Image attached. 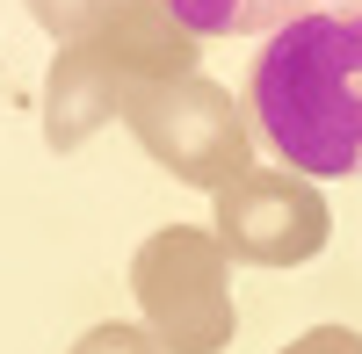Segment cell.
<instances>
[{
    "instance_id": "cell-2",
    "label": "cell",
    "mask_w": 362,
    "mask_h": 354,
    "mask_svg": "<svg viewBox=\"0 0 362 354\" xmlns=\"http://www.w3.org/2000/svg\"><path fill=\"white\" fill-rule=\"evenodd\" d=\"M196 73V37L160 0H109V8L58 44V66L44 80V138L51 152L87 145L116 109L131 116L138 94Z\"/></svg>"
},
{
    "instance_id": "cell-9",
    "label": "cell",
    "mask_w": 362,
    "mask_h": 354,
    "mask_svg": "<svg viewBox=\"0 0 362 354\" xmlns=\"http://www.w3.org/2000/svg\"><path fill=\"white\" fill-rule=\"evenodd\" d=\"M276 354H362V333H355V326H312V333H297V340L276 347Z\"/></svg>"
},
{
    "instance_id": "cell-1",
    "label": "cell",
    "mask_w": 362,
    "mask_h": 354,
    "mask_svg": "<svg viewBox=\"0 0 362 354\" xmlns=\"http://www.w3.org/2000/svg\"><path fill=\"white\" fill-rule=\"evenodd\" d=\"M254 123L297 173H362V8H319L254 58Z\"/></svg>"
},
{
    "instance_id": "cell-4",
    "label": "cell",
    "mask_w": 362,
    "mask_h": 354,
    "mask_svg": "<svg viewBox=\"0 0 362 354\" xmlns=\"http://www.w3.org/2000/svg\"><path fill=\"white\" fill-rule=\"evenodd\" d=\"M131 130L174 181L210 188V195L232 188L239 173H247V159H254V130H247V116H239V102L218 80H203V73L138 94L131 102Z\"/></svg>"
},
{
    "instance_id": "cell-3",
    "label": "cell",
    "mask_w": 362,
    "mask_h": 354,
    "mask_svg": "<svg viewBox=\"0 0 362 354\" xmlns=\"http://www.w3.org/2000/svg\"><path fill=\"white\" fill-rule=\"evenodd\" d=\"M131 289L145 311V333L167 354H218L239 333L232 311V253L203 224H160L131 260Z\"/></svg>"
},
{
    "instance_id": "cell-5",
    "label": "cell",
    "mask_w": 362,
    "mask_h": 354,
    "mask_svg": "<svg viewBox=\"0 0 362 354\" xmlns=\"http://www.w3.org/2000/svg\"><path fill=\"white\" fill-rule=\"evenodd\" d=\"M210 231L232 260L247 268H305V260L334 239V210L312 181L297 173H268L247 166L232 188H218V210H210Z\"/></svg>"
},
{
    "instance_id": "cell-7",
    "label": "cell",
    "mask_w": 362,
    "mask_h": 354,
    "mask_svg": "<svg viewBox=\"0 0 362 354\" xmlns=\"http://www.w3.org/2000/svg\"><path fill=\"white\" fill-rule=\"evenodd\" d=\"M73 354H167L145 326H124V318H109V326H87L73 340Z\"/></svg>"
},
{
    "instance_id": "cell-8",
    "label": "cell",
    "mask_w": 362,
    "mask_h": 354,
    "mask_svg": "<svg viewBox=\"0 0 362 354\" xmlns=\"http://www.w3.org/2000/svg\"><path fill=\"white\" fill-rule=\"evenodd\" d=\"M22 8L37 15V29H51V37H80V29L109 8V0H22Z\"/></svg>"
},
{
    "instance_id": "cell-6",
    "label": "cell",
    "mask_w": 362,
    "mask_h": 354,
    "mask_svg": "<svg viewBox=\"0 0 362 354\" xmlns=\"http://www.w3.org/2000/svg\"><path fill=\"white\" fill-rule=\"evenodd\" d=\"M189 37H261L290 29L297 15H319V0H160Z\"/></svg>"
}]
</instances>
